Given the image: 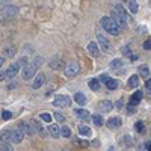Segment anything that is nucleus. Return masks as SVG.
Returning a JSON list of instances; mask_svg holds the SVG:
<instances>
[{
    "instance_id": "nucleus-8",
    "label": "nucleus",
    "mask_w": 151,
    "mask_h": 151,
    "mask_svg": "<svg viewBox=\"0 0 151 151\" xmlns=\"http://www.w3.org/2000/svg\"><path fill=\"white\" fill-rule=\"evenodd\" d=\"M20 71V67H18V64L15 62V64H11L9 67H8V70H6V73H5V76L6 77H9V79H14L15 76H17V73Z\"/></svg>"
},
{
    "instance_id": "nucleus-4",
    "label": "nucleus",
    "mask_w": 151,
    "mask_h": 151,
    "mask_svg": "<svg viewBox=\"0 0 151 151\" xmlns=\"http://www.w3.org/2000/svg\"><path fill=\"white\" fill-rule=\"evenodd\" d=\"M79 71H80V67L77 62H70L65 67V76H68V77H74L76 74H79Z\"/></svg>"
},
{
    "instance_id": "nucleus-33",
    "label": "nucleus",
    "mask_w": 151,
    "mask_h": 151,
    "mask_svg": "<svg viewBox=\"0 0 151 151\" xmlns=\"http://www.w3.org/2000/svg\"><path fill=\"white\" fill-rule=\"evenodd\" d=\"M109 79H110V77H109L107 74H103V76H100V79H98V82H100V83H104V85H106V83L109 82Z\"/></svg>"
},
{
    "instance_id": "nucleus-32",
    "label": "nucleus",
    "mask_w": 151,
    "mask_h": 151,
    "mask_svg": "<svg viewBox=\"0 0 151 151\" xmlns=\"http://www.w3.org/2000/svg\"><path fill=\"white\" fill-rule=\"evenodd\" d=\"M44 122H52V116L48 115V113H41V116H40Z\"/></svg>"
},
{
    "instance_id": "nucleus-40",
    "label": "nucleus",
    "mask_w": 151,
    "mask_h": 151,
    "mask_svg": "<svg viewBox=\"0 0 151 151\" xmlns=\"http://www.w3.org/2000/svg\"><path fill=\"white\" fill-rule=\"evenodd\" d=\"M145 88H147V91L150 92V88H151V80H150V79H147V83H145Z\"/></svg>"
},
{
    "instance_id": "nucleus-14",
    "label": "nucleus",
    "mask_w": 151,
    "mask_h": 151,
    "mask_svg": "<svg viewBox=\"0 0 151 151\" xmlns=\"http://www.w3.org/2000/svg\"><path fill=\"white\" fill-rule=\"evenodd\" d=\"M141 100H142V92L141 91H136L133 95H132V98H130V106H137L141 103Z\"/></svg>"
},
{
    "instance_id": "nucleus-22",
    "label": "nucleus",
    "mask_w": 151,
    "mask_h": 151,
    "mask_svg": "<svg viewBox=\"0 0 151 151\" xmlns=\"http://www.w3.org/2000/svg\"><path fill=\"white\" fill-rule=\"evenodd\" d=\"M79 132H80L82 136H91V134H92V130L88 127V125H80V127H79Z\"/></svg>"
},
{
    "instance_id": "nucleus-46",
    "label": "nucleus",
    "mask_w": 151,
    "mask_h": 151,
    "mask_svg": "<svg viewBox=\"0 0 151 151\" xmlns=\"http://www.w3.org/2000/svg\"><path fill=\"white\" fill-rule=\"evenodd\" d=\"M116 107H118V109H121V107H122V101H121V100L116 103Z\"/></svg>"
},
{
    "instance_id": "nucleus-21",
    "label": "nucleus",
    "mask_w": 151,
    "mask_h": 151,
    "mask_svg": "<svg viewBox=\"0 0 151 151\" xmlns=\"http://www.w3.org/2000/svg\"><path fill=\"white\" fill-rule=\"evenodd\" d=\"M118 80H115V79H109V82L106 83V88H107V89L109 91H115L116 89V88H118Z\"/></svg>"
},
{
    "instance_id": "nucleus-25",
    "label": "nucleus",
    "mask_w": 151,
    "mask_h": 151,
    "mask_svg": "<svg viewBox=\"0 0 151 151\" xmlns=\"http://www.w3.org/2000/svg\"><path fill=\"white\" fill-rule=\"evenodd\" d=\"M89 88L92 91H98L100 89V82H98V79H91L89 80Z\"/></svg>"
},
{
    "instance_id": "nucleus-2",
    "label": "nucleus",
    "mask_w": 151,
    "mask_h": 151,
    "mask_svg": "<svg viewBox=\"0 0 151 151\" xmlns=\"http://www.w3.org/2000/svg\"><path fill=\"white\" fill-rule=\"evenodd\" d=\"M53 104L56 107H68L71 104V98L68 95H56L53 100Z\"/></svg>"
},
{
    "instance_id": "nucleus-47",
    "label": "nucleus",
    "mask_w": 151,
    "mask_h": 151,
    "mask_svg": "<svg viewBox=\"0 0 151 151\" xmlns=\"http://www.w3.org/2000/svg\"><path fill=\"white\" fill-rule=\"evenodd\" d=\"M5 77H6V76H5V74H3V73H0V80H3V79H5Z\"/></svg>"
},
{
    "instance_id": "nucleus-43",
    "label": "nucleus",
    "mask_w": 151,
    "mask_h": 151,
    "mask_svg": "<svg viewBox=\"0 0 151 151\" xmlns=\"http://www.w3.org/2000/svg\"><path fill=\"white\" fill-rule=\"evenodd\" d=\"M150 145H151L150 141H147V142H145V150H147V151H150Z\"/></svg>"
},
{
    "instance_id": "nucleus-27",
    "label": "nucleus",
    "mask_w": 151,
    "mask_h": 151,
    "mask_svg": "<svg viewBox=\"0 0 151 151\" xmlns=\"http://www.w3.org/2000/svg\"><path fill=\"white\" fill-rule=\"evenodd\" d=\"M0 150H2V151H12V145L8 144V142H2V141H0Z\"/></svg>"
},
{
    "instance_id": "nucleus-28",
    "label": "nucleus",
    "mask_w": 151,
    "mask_h": 151,
    "mask_svg": "<svg viewBox=\"0 0 151 151\" xmlns=\"http://www.w3.org/2000/svg\"><path fill=\"white\" fill-rule=\"evenodd\" d=\"M121 65H122V60H121V59H113V60L110 62V68H113V70L119 68Z\"/></svg>"
},
{
    "instance_id": "nucleus-24",
    "label": "nucleus",
    "mask_w": 151,
    "mask_h": 151,
    "mask_svg": "<svg viewBox=\"0 0 151 151\" xmlns=\"http://www.w3.org/2000/svg\"><path fill=\"white\" fill-rule=\"evenodd\" d=\"M139 76H142V77H145V79H150V68L147 65H142L139 68Z\"/></svg>"
},
{
    "instance_id": "nucleus-37",
    "label": "nucleus",
    "mask_w": 151,
    "mask_h": 151,
    "mask_svg": "<svg viewBox=\"0 0 151 151\" xmlns=\"http://www.w3.org/2000/svg\"><path fill=\"white\" fill-rule=\"evenodd\" d=\"M144 48H145V50H150V48H151V41H150V40H147V41L144 42Z\"/></svg>"
},
{
    "instance_id": "nucleus-15",
    "label": "nucleus",
    "mask_w": 151,
    "mask_h": 151,
    "mask_svg": "<svg viewBox=\"0 0 151 151\" xmlns=\"http://www.w3.org/2000/svg\"><path fill=\"white\" fill-rule=\"evenodd\" d=\"M23 134H33V130H32V127H30V124H27V122H20V129H18Z\"/></svg>"
},
{
    "instance_id": "nucleus-48",
    "label": "nucleus",
    "mask_w": 151,
    "mask_h": 151,
    "mask_svg": "<svg viewBox=\"0 0 151 151\" xmlns=\"http://www.w3.org/2000/svg\"><path fill=\"white\" fill-rule=\"evenodd\" d=\"M109 151H116V150H115V147H110V148H109Z\"/></svg>"
},
{
    "instance_id": "nucleus-12",
    "label": "nucleus",
    "mask_w": 151,
    "mask_h": 151,
    "mask_svg": "<svg viewBox=\"0 0 151 151\" xmlns=\"http://www.w3.org/2000/svg\"><path fill=\"white\" fill-rule=\"evenodd\" d=\"M88 52H89V55H91L92 58H97V56L100 55V50H98V45H97V42L91 41L89 44H88Z\"/></svg>"
},
{
    "instance_id": "nucleus-19",
    "label": "nucleus",
    "mask_w": 151,
    "mask_h": 151,
    "mask_svg": "<svg viewBox=\"0 0 151 151\" xmlns=\"http://www.w3.org/2000/svg\"><path fill=\"white\" fill-rule=\"evenodd\" d=\"M74 100H76V103L80 104V106H85V104H86V97H85V94H82V92L76 94V95H74Z\"/></svg>"
},
{
    "instance_id": "nucleus-13",
    "label": "nucleus",
    "mask_w": 151,
    "mask_h": 151,
    "mask_svg": "<svg viewBox=\"0 0 151 151\" xmlns=\"http://www.w3.org/2000/svg\"><path fill=\"white\" fill-rule=\"evenodd\" d=\"M112 107H113V104H112V101H109V100H103V101L98 103L100 112H109V110H112Z\"/></svg>"
},
{
    "instance_id": "nucleus-1",
    "label": "nucleus",
    "mask_w": 151,
    "mask_h": 151,
    "mask_svg": "<svg viewBox=\"0 0 151 151\" xmlns=\"http://www.w3.org/2000/svg\"><path fill=\"white\" fill-rule=\"evenodd\" d=\"M101 26H103V29H104L107 33H110V35H118V33H119V29L115 26V23L110 20V17H103V18H101Z\"/></svg>"
},
{
    "instance_id": "nucleus-3",
    "label": "nucleus",
    "mask_w": 151,
    "mask_h": 151,
    "mask_svg": "<svg viewBox=\"0 0 151 151\" xmlns=\"http://www.w3.org/2000/svg\"><path fill=\"white\" fill-rule=\"evenodd\" d=\"M97 40H98V44H100V48H101V52H104V53H112V45H110V42H109V40L106 36H103V35H98L97 36Z\"/></svg>"
},
{
    "instance_id": "nucleus-26",
    "label": "nucleus",
    "mask_w": 151,
    "mask_h": 151,
    "mask_svg": "<svg viewBox=\"0 0 151 151\" xmlns=\"http://www.w3.org/2000/svg\"><path fill=\"white\" fill-rule=\"evenodd\" d=\"M129 6H130L132 14H136V12H137V9H139V6H137V3L134 2V0H130V2H129Z\"/></svg>"
},
{
    "instance_id": "nucleus-30",
    "label": "nucleus",
    "mask_w": 151,
    "mask_h": 151,
    "mask_svg": "<svg viewBox=\"0 0 151 151\" xmlns=\"http://www.w3.org/2000/svg\"><path fill=\"white\" fill-rule=\"evenodd\" d=\"M134 129L139 132V133H144V130H145V127H144V122L142 121H137L136 122V125H134Z\"/></svg>"
},
{
    "instance_id": "nucleus-35",
    "label": "nucleus",
    "mask_w": 151,
    "mask_h": 151,
    "mask_svg": "<svg viewBox=\"0 0 151 151\" xmlns=\"http://www.w3.org/2000/svg\"><path fill=\"white\" fill-rule=\"evenodd\" d=\"M55 118H56L59 122H64V121H65V116L62 115V113H59V112H56V113H55Z\"/></svg>"
},
{
    "instance_id": "nucleus-31",
    "label": "nucleus",
    "mask_w": 151,
    "mask_h": 151,
    "mask_svg": "<svg viewBox=\"0 0 151 151\" xmlns=\"http://www.w3.org/2000/svg\"><path fill=\"white\" fill-rule=\"evenodd\" d=\"M2 118H3L5 121H8V119L12 118V113H11L9 110H3V112H2Z\"/></svg>"
},
{
    "instance_id": "nucleus-29",
    "label": "nucleus",
    "mask_w": 151,
    "mask_h": 151,
    "mask_svg": "<svg viewBox=\"0 0 151 151\" xmlns=\"http://www.w3.org/2000/svg\"><path fill=\"white\" fill-rule=\"evenodd\" d=\"M60 134L64 136V137H70V136H71V130L67 127V125H64V127L60 129Z\"/></svg>"
},
{
    "instance_id": "nucleus-39",
    "label": "nucleus",
    "mask_w": 151,
    "mask_h": 151,
    "mask_svg": "<svg viewBox=\"0 0 151 151\" xmlns=\"http://www.w3.org/2000/svg\"><path fill=\"white\" fill-rule=\"evenodd\" d=\"M125 110H127V113H129V115L134 113V107H133V106H127V109H125Z\"/></svg>"
},
{
    "instance_id": "nucleus-9",
    "label": "nucleus",
    "mask_w": 151,
    "mask_h": 151,
    "mask_svg": "<svg viewBox=\"0 0 151 151\" xmlns=\"http://www.w3.org/2000/svg\"><path fill=\"white\" fill-rule=\"evenodd\" d=\"M35 73H36V68L29 64L26 68H24V71H23V79H24V80H30L33 76H35Z\"/></svg>"
},
{
    "instance_id": "nucleus-45",
    "label": "nucleus",
    "mask_w": 151,
    "mask_h": 151,
    "mask_svg": "<svg viewBox=\"0 0 151 151\" xmlns=\"http://www.w3.org/2000/svg\"><path fill=\"white\" fill-rule=\"evenodd\" d=\"M3 64H5V58H3V56H0V67H2Z\"/></svg>"
},
{
    "instance_id": "nucleus-23",
    "label": "nucleus",
    "mask_w": 151,
    "mask_h": 151,
    "mask_svg": "<svg viewBox=\"0 0 151 151\" xmlns=\"http://www.w3.org/2000/svg\"><path fill=\"white\" fill-rule=\"evenodd\" d=\"M129 85H130V88H137L139 86V77L134 74V76H132V77L129 79Z\"/></svg>"
},
{
    "instance_id": "nucleus-42",
    "label": "nucleus",
    "mask_w": 151,
    "mask_h": 151,
    "mask_svg": "<svg viewBox=\"0 0 151 151\" xmlns=\"http://www.w3.org/2000/svg\"><path fill=\"white\" fill-rule=\"evenodd\" d=\"M136 59H137V55H132V56H130V60H132V62H134Z\"/></svg>"
},
{
    "instance_id": "nucleus-17",
    "label": "nucleus",
    "mask_w": 151,
    "mask_h": 151,
    "mask_svg": "<svg viewBox=\"0 0 151 151\" xmlns=\"http://www.w3.org/2000/svg\"><path fill=\"white\" fill-rule=\"evenodd\" d=\"M74 115L79 116V118H82V119H85V121L89 119V112L85 110V109H76V110H74Z\"/></svg>"
},
{
    "instance_id": "nucleus-7",
    "label": "nucleus",
    "mask_w": 151,
    "mask_h": 151,
    "mask_svg": "<svg viewBox=\"0 0 151 151\" xmlns=\"http://www.w3.org/2000/svg\"><path fill=\"white\" fill-rule=\"evenodd\" d=\"M17 12H18L17 6H14V5H6L2 11H0V15H3V17H14Z\"/></svg>"
},
{
    "instance_id": "nucleus-38",
    "label": "nucleus",
    "mask_w": 151,
    "mask_h": 151,
    "mask_svg": "<svg viewBox=\"0 0 151 151\" xmlns=\"http://www.w3.org/2000/svg\"><path fill=\"white\" fill-rule=\"evenodd\" d=\"M32 124H33L35 127H36V130H38V132H42V127H41V124H38L36 121H32Z\"/></svg>"
},
{
    "instance_id": "nucleus-18",
    "label": "nucleus",
    "mask_w": 151,
    "mask_h": 151,
    "mask_svg": "<svg viewBox=\"0 0 151 151\" xmlns=\"http://www.w3.org/2000/svg\"><path fill=\"white\" fill-rule=\"evenodd\" d=\"M48 132H50V134H52L53 137H59L60 136V129L58 127L56 124H50L48 125Z\"/></svg>"
},
{
    "instance_id": "nucleus-5",
    "label": "nucleus",
    "mask_w": 151,
    "mask_h": 151,
    "mask_svg": "<svg viewBox=\"0 0 151 151\" xmlns=\"http://www.w3.org/2000/svg\"><path fill=\"white\" fill-rule=\"evenodd\" d=\"M23 137H24V134H23L18 129L9 130V142H12V144H20V142L23 141Z\"/></svg>"
},
{
    "instance_id": "nucleus-6",
    "label": "nucleus",
    "mask_w": 151,
    "mask_h": 151,
    "mask_svg": "<svg viewBox=\"0 0 151 151\" xmlns=\"http://www.w3.org/2000/svg\"><path fill=\"white\" fill-rule=\"evenodd\" d=\"M110 20L113 21V23H115V26L118 27V29H125V27H127V21H124L118 14H116V12L115 11H113L112 12V17H110Z\"/></svg>"
},
{
    "instance_id": "nucleus-10",
    "label": "nucleus",
    "mask_w": 151,
    "mask_h": 151,
    "mask_svg": "<svg viewBox=\"0 0 151 151\" xmlns=\"http://www.w3.org/2000/svg\"><path fill=\"white\" fill-rule=\"evenodd\" d=\"M44 82H45V77H44L42 73L35 74V80H33V83H32V88H33V89H38V88H41V86L44 85Z\"/></svg>"
},
{
    "instance_id": "nucleus-41",
    "label": "nucleus",
    "mask_w": 151,
    "mask_h": 151,
    "mask_svg": "<svg viewBox=\"0 0 151 151\" xmlns=\"http://www.w3.org/2000/svg\"><path fill=\"white\" fill-rule=\"evenodd\" d=\"M74 142H77V144H80V145H83V147H86V145H88V142H85V141H79V139H76Z\"/></svg>"
},
{
    "instance_id": "nucleus-11",
    "label": "nucleus",
    "mask_w": 151,
    "mask_h": 151,
    "mask_svg": "<svg viewBox=\"0 0 151 151\" xmlns=\"http://www.w3.org/2000/svg\"><path fill=\"white\" fill-rule=\"evenodd\" d=\"M121 118L119 116H113V118H110L109 121H107V127L110 129V130H116V129H119L121 127Z\"/></svg>"
},
{
    "instance_id": "nucleus-44",
    "label": "nucleus",
    "mask_w": 151,
    "mask_h": 151,
    "mask_svg": "<svg viewBox=\"0 0 151 151\" xmlns=\"http://www.w3.org/2000/svg\"><path fill=\"white\" fill-rule=\"evenodd\" d=\"M15 88H17V83H11L9 85V89H15Z\"/></svg>"
},
{
    "instance_id": "nucleus-16",
    "label": "nucleus",
    "mask_w": 151,
    "mask_h": 151,
    "mask_svg": "<svg viewBox=\"0 0 151 151\" xmlns=\"http://www.w3.org/2000/svg\"><path fill=\"white\" fill-rule=\"evenodd\" d=\"M113 11H115V12H116V14H118V15H119V17H121V18H122L124 21H127V20H129L127 11H125V9H124V8L121 6V5H116V6H115V9H113Z\"/></svg>"
},
{
    "instance_id": "nucleus-34",
    "label": "nucleus",
    "mask_w": 151,
    "mask_h": 151,
    "mask_svg": "<svg viewBox=\"0 0 151 151\" xmlns=\"http://www.w3.org/2000/svg\"><path fill=\"white\" fill-rule=\"evenodd\" d=\"M60 65H59V59L56 58L55 60H52V62H50V68H59Z\"/></svg>"
},
{
    "instance_id": "nucleus-20",
    "label": "nucleus",
    "mask_w": 151,
    "mask_h": 151,
    "mask_svg": "<svg viewBox=\"0 0 151 151\" xmlns=\"http://www.w3.org/2000/svg\"><path fill=\"white\" fill-rule=\"evenodd\" d=\"M92 121L95 125H98V127H101V125L104 124V118L100 115V113H95V115H92Z\"/></svg>"
},
{
    "instance_id": "nucleus-36",
    "label": "nucleus",
    "mask_w": 151,
    "mask_h": 151,
    "mask_svg": "<svg viewBox=\"0 0 151 151\" xmlns=\"http://www.w3.org/2000/svg\"><path fill=\"white\" fill-rule=\"evenodd\" d=\"M6 58H12L14 56V48H6Z\"/></svg>"
}]
</instances>
